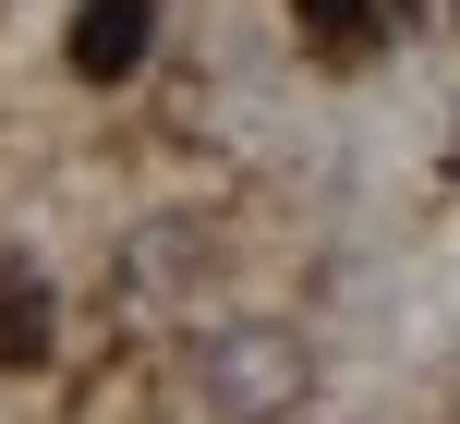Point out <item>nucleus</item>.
Instances as JSON below:
<instances>
[{"instance_id":"nucleus-1","label":"nucleus","mask_w":460,"mask_h":424,"mask_svg":"<svg viewBox=\"0 0 460 424\" xmlns=\"http://www.w3.org/2000/svg\"><path fill=\"white\" fill-rule=\"evenodd\" d=\"M194 388H207L218 424H279L303 401V340L279 315H230V328H207V352H194Z\"/></svg>"},{"instance_id":"nucleus-2","label":"nucleus","mask_w":460,"mask_h":424,"mask_svg":"<svg viewBox=\"0 0 460 424\" xmlns=\"http://www.w3.org/2000/svg\"><path fill=\"white\" fill-rule=\"evenodd\" d=\"M134 61H146V0H73V73L121 85Z\"/></svg>"},{"instance_id":"nucleus-3","label":"nucleus","mask_w":460,"mask_h":424,"mask_svg":"<svg viewBox=\"0 0 460 424\" xmlns=\"http://www.w3.org/2000/svg\"><path fill=\"white\" fill-rule=\"evenodd\" d=\"M0 364H49V291L0 267Z\"/></svg>"},{"instance_id":"nucleus-4","label":"nucleus","mask_w":460,"mask_h":424,"mask_svg":"<svg viewBox=\"0 0 460 424\" xmlns=\"http://www.w3.org/2000/svg\"><path fill=\"white\" fill-rule=\"evenodd\" d=\"M303 13H315V37H327V49H351V37H376V0H303Z\"/></svg>"}]
</instances>
